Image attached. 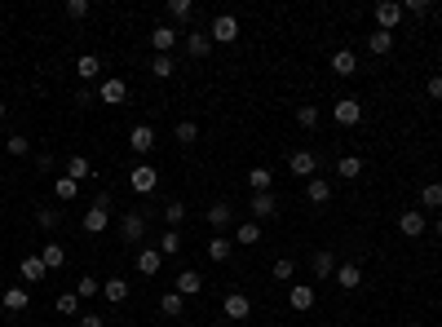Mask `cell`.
Masks as SVG:
<instances>
[{"label":"cell","mask_w":442,"mask_h":327,"mask_svg":"<svg viewBox=\"0 0 442 327\" xmlns=\"http://www.w3.org/2000/svg\"><path fill=\"white\" fill-rule=\"evenodd\" d=\"M208 36H212V44H235L239 40V18L235 13H217L212 27H208Z\"/></svg>","instance_id":"obj_1"},{"label":"cell","mask_w":442,"mask_h":327,"mask_svg":"<svg viewBox=\"0 0 442 327\" xmlns=\"http://www.w3.org/2000/svg\"><path fill=\"white\" fill-rule=\"evenodd\" d=\"M120 239L124 243H142L146 239V212H124V217H120Z\"/></svg>","instance_id":"obj_2"},{"label":"cell","mask_w":442,"mask_h":327,"mask_svg":"<svg viewBox=\"0 0 442 327\" xmlns=\"http://www.w3.org/2000/svg\"><path fill=\"white\" fill-rule=\"evenodd\" d=\"M332 120H336V124H345V128L363 124V102H358V97H340V102L332 106Z\"/></svg>","instance_id":"obj_3"},{"label":"cell","mask_w":442,"mask_h":327,"mask_svg":"<svg viewBox=\"0 0 442 327\" xmlns=\"http://www.w3.org/2000/svg\"><path fill=\"white\" fill-rule=\"evenodd\" d=\"M155 186H159V173L151 168V164H137V168L128 173V190L133 195H151Z\"/></svg>","instance_id":"obj_4"},{"label":"cell","mask_w":442,"mask_h":327,"mask_svg":"<svg viewBox=\"0 0 442 327\" xmlns=\"http://www.w3.org/2000/svg\"><path fill=\"white\" fill-rule=\"evenodd\" d=\"M128 97V85L120 75H111V80H102V85H97V102H106V106H120Z\"/></svg>","instance_id":"obj_5"},{"label":"cell","mask_w":442,"mask_h":327,"mask_svg":"<svg viewBox=\"0 0 442 327\" xmlns=\"http://www.w3.org/2000/svg\"><path fill=\"white\" fill-rule=\"evenodd\" d=\"M336 288H345V292H358L363 288V266H358V261H345V266H336Z\"/></svg>","instance_id":"obj_6"},{"label":"cell","mask_w":442,"mask_h":327,"mask_svg":"<svg viewBox=\"0 0 442 327\" xmlns=\"http://www.w3.org/2000/svg\"><path fill=\"white\" fill-rule=\"evenodd\" d=\"M221 314H226V319H231V323H243V319H248V314H252V301H248V297H243V292H231V297H226V301H221Z\"/></svg>","instance_id":"obj_7"},{"label":"cell","mask_w":442,"mask_h":327,"mask_svg":"<svg viewBox=\"0 0 442 327\" xmlns=\"http://www.w3.org/2000/svg\"><path fill=\"white\" fill-rule=\"evenodd\" d=\"M173 292H177V297H199V292H204V274L199 270H182L173 279Z\"/></svg>","instance_id":"obj_8"},{"label":"cell","mask_w":442,"mask_h":327,"mask_svg":"<svg viewBox=\"0 0 442 327\" xmlns=\"http://www.w3.org/2000/svg\"><path fill=\"white\" fill-rule=\"evenodd\" d=\"M398 23H403V5H398V0H381V5H376V27L394 31Z\"/></svg>","instance_id":"obj_9"},{"label":"cell","mask_w":442,"mask_h":327,"mask_svg":"<svg viewBox=\"0 0 442 327\" xmlns=\"http://www.w3.org/2000/svg\"><path fill=\"white\" fill-rule=\"evenodd\" d=\"M309 270H314V279H332V274H336V252L332 248H314Z\"/></svg>","instance_id":"obj_10"},{"label":"cell","mask_w":442,"mask_h":327,"mask_svg":"<svg viewBox=\"0 0 442 327\" xmlns=\"http://www.w3.org/2000/svg\"><path fill=\"white\" fill-rule=\"evenodd\" d=\"M248 212H252V221H266V217H274V212H279V199H274V190H261V195H252Z\"/></svg>","instance_id":"obj_11"},{"label":"cell","mask_w":442,"mask_h":327,"mask_svg":"<svg viewBox=\"0 0 442 327\" xmlns=\"http://www.w3.org/2000/svg\"><path fill=\"white\" fill-rule=\"evenodd\" d=\"M398 230L407 239H420L424 230H429V217H424V212H398Z\"/></svg>","instance_id":"obj_12"},{"label":"cell","mask_w":442,"mask_h":327,"mask_svg":"<svg viewBox=\"0 0 442 327\" xmlns=\"http://www.w3.org/2000/svg\"><path fill=\"white\" fill-rule=\"evenodd\" d=\"M0 305H5V314H23V309L31 305V292L27 288H5L0 292Z\"/></svg>","instance_id":"obj_13"},{"label":"cell","mask_w":442,"mask_h":327,"mask_svg":"<svg viewBox=\"0 0 442 327\" xmlns=\"http://www.w3.org/2000/svg\"><path fill=\"white\" fill-rule=\"evenodd\" d=\"M128 146H133V155H151L155 151V128L151 124H137L133 133H128Z\"/></svg>","instance_id":"obj_14"},{"label":"cell","mask_w":442,"mask_h":327,"mask_svg":"<svg viewBox=\"0 0 442 327\" xmlns=\"http://www.w3.org/2000/svg\"><path fill=\"white\" fill-rule=\"evenodd\" d=\"M288 301L297 314H305V309H314V288L309 283H288Z\"/></svg>","instance_id":"obj_15"},{"label":"cell","mask_w":442,"mask_h":327,"mask_svg":"<svg viewBox=\"0 0 442 327\" xmlns=\"http://www.w3.org/2000/svg\"><path fill=\"white\" fill-rule=\"evenodd\" d=\"M204 221H208V226H212V230H217V235H221V230H226V226H231V221H235V208H231V204H226V199H221V204H212V208L204 212Z\"/></svg>","instance_id":"obj_16"},{"label":"cell","mask_w":442,"mask_h":327,"mask_svg":"<svg viewBox=\"0 0 442 327\" xmlns=\"http://www.w3.org/2000/svg\"><path fill=\"white\" fill-rule=\"evenodd\" d=\"M288 168L297 173V177H314L319 159H314V151H292V155H288Z\"/></svg>","instance_id":"obj_17"},{"label":"cell","mask_w":442,"mask_h":327,"mask_svg":"<svg viewBox=\"0 0 442 327\" xmlns=\"http://www.w3.org/2000/svg\"><path fill=\"white\" fill-rule=\"evenodd\" d=\"M173 44H177V31H173L168 23L151 27V49H155V54H173Z\"/></svg>","instance_id":"obj_18"},{"label":"cell","mask_w":442,"mask_h":327,"mask_svg":"<svg viewBox=\"0 0 442 327\" xmlns=\"http://www.w3.org/2000/svg\"><path fill=\"white\" fill-rule=\"evenodd\" d=\"M18 274H23V283H44V274H49V270H44L40 252H36V257H23V261H18Z\"/></svg>","instance_id":"obj_19"},{"label":"cell","mask_w":442,"mask_h":327,"mask_svg":"<svg viewBox=\"0 0 442 327\" xmlns=\"http://www.w3.org/2000/svg\"><path fill=\"white\" fill-rule=\"evenodd\" d=\"M186 54L190 58H208L212 54V36L208 31H186Z\"/></svg>","instance_id":"obj_20"},{"label":"cell","mask_w":442,"mask_h":327,"mask_svg":"<svg viewBox=\"0 0 442 327\" xmlns=\"http://www.w3.org/2000/svg\"><path fill=\"white\" fill-rule=\"evenodd\" d=\"M159 266H164L159 248H142V252H137V274H146V279H155V274H159Z\"/></svg>","instance_id":"obj_21"},{"label":"cell","mask_w":442,"mask_h":327,"mask_svg":"<svg viewBox=\"0 0 442 327\" xmlns=\"http://www.w3.org/2000/svg\"><path fill=\"white\" fill-rule=\"evenodd\" d=\"M305 199L309 204H327L332 199V182H327V177H309L305 182Z\"/></svg>","instance_id":"obj_22"},{"label":"cell","mask_w":442,"mask_h":327,"mask_svg":"<svg viewBox=\"0 0 442 327\" xmlns=\"http://www.w3.org/2000/svg\"><path fill=\"white\" fill-rule=\"evenodd\" d=\"M204 252H208V261H217V266H221V261H231V252H235V243H231V239H226V235H212Z\"/></svg>","instance_id":"obj_23"},{"label":"cell","mask_w":442,"mask_h":327,"mask_svg":"<svg viewBox=\"0 0 442 327\" xmlns=\"http://www.w3.org/2000/svg\"><path fill=\"white\" fill-rule=\"evenodd\" d=\"M106 226H111V208H97V204H93V208L85 212V230H89V235H102Z\"/></svg>","instance_id":"obj_24"},{"label":"cell","mask_w":442,"mask_h":327,"mask_svg":"<svg viewBox=\"0 0 442 327\" xmlns=\"http://www.w3.org/2000/svg\"><path fill=\"white\" fill-rule=\"evenodd\" d=\"M389 49H394V31H381L376 27L372 36H367V54H376V58H385Z\"/></svg>","instance_id":"obj_25"},{"label":"cell","mask_w":442,"mask_h":327,"mask_svg":"<svg viewBox=\"0 0 442 327\" xmlns=\"http://www.w3.org/2000/svg\"><path fill=\"white\" fill-rule=\"evenodd\" d=\"M102 297H106L111 305H120V301H128V283L120 279V274H111V279H102Z\"/></svg>","instance_id":"obj_26"},{"label":"cell","mask_w":442,"mask_h":327,"mask_svg":"<svg viewBox=\"0 0 442 327\" xmlns=\"http://www.w3.org/2000/svg\"><path fill=\"white\" fill-rule=\"evenodd\" d=\"M40 261H44V270H62V266H67V248H62V243H44Z\"/></svg>","instance_id":"obj_27"},{"label":"cell","mask_w":442,"mask_h":327,"mask_svg":"<svg viewBox=\"0 0 442 327\" xmlns=\"http://www.w3.org/2000/svg\"><path fill=\"white\" fill-rule=\"evenodd\" d=\"M332 71H336L340 80H350V75L358 71V58L350 54V49H340V54H332Z\"/></svg>","instance_id":"obj_28"},{"label":"cell","mask_w":442,"mask_h":327,"mask_svg":"<svg viewBox=\"0 0 442 327\" xmlns=\"http://www.w3.org/2000/svg\"><path fill=\"white\" fill-rule=\"evenodd\" d=\"M235 243H239V248H252V243H261V221H239Z\"/></svg>","instance_id":"obj_29"},{"label":"cell","mask_w":442,"mask_h":327,"mask_svg":"<svg viewBox=\"0 0 442 327\" xmlns=\"http://www.w3.org/2000/svg\"><path fill=\"white\" fill-rule=\"evenodd\" d=\"M75 71H80V80H97V75H102V58H97V54H80Z\"/></svg>","instance_id":"obj_30"},{"label":"cell","mask_w":442,"mask_h":327,"mask_svg":"<svg viewBox=\"0 0 442 327\" xmlns=\"http://www.w3.org/2000/svg\"><path fill=\"white\" fill-rule=\"evenodd\" d=\"M67 177L85 186V177H93V164H89L85 155H71V159H67Z\"/></svg>","instance_id":"obj_31"},{"label":"cell","mask_w":442,"mask_h":327,"mask_svg":"<svg viewBox=\"0 0 442 327\" xmlns=\"http://www.w3.org/2000/svg\"><path fill=\"white\" fill-rule=\"evenodd\" d=\"M151 75H155V80H168V75H177V62H173V54H155V58H151Z\"/></svg>","instance_id":"obj_32"},{"label":"cell","mask_w":442,"mask_h":327,"mask_svg":"<svg viewBox=\"0 0 442 327\" xmlns=\"http://www.w3.org/2000/svg\"><path fill=\"white\" fill-rule=\"evenodd\" d=\"M182 221H186V204L173 199L168 208H164V226H168V230H182Z\"/></svg>","instance_id":"obj_33"},{"label":"cell","mask_w":442,"mask_h":327,"mask_svg":"<svg viewBox=\"0 0 442 327\" xmlns=\"http://www.w3.org/2000/svg\"><path fill=\"white\" fill-rule=\"evenodd\" d=\"M54 195H58V199H62V204H71V199H75V195H80V182H71V177H67V173H62V177H58V182H54Z\"/></svg>","instance_id":"obj_34"},{"label":"cell","mask_w":442,"mask_h":327,"mask_svg":"<svg viewBox=\"0 0 442 327\" xmlns=\"http://www.w3.org/2000/svg\"><path fill=\"white\" fill-rule=\"evenodd\" d=\"M97 292H102V279H93V274H80L75 297H80V301H89V297H97Z\"/></svg>","instance_id":"obj_35"},{"label":"cell","mask_w":442,"mask_h":327,"mask_svg":"<svg viewBox=\"0 0 442 327\" xmlns=\"http://www.w3.org/2000/svg\"><path fill=\"white\" fill-rule=\"evenodd\" d=\"M248 186H252V195L270 190V186H274V173H270V168H252V173H248Z\"/></svg>","instance_id":"obj_36"},{"label":"cell","mask_w":442,"mask_h":327,"mask_svg":"<svg viewBox=\"0 0 442 327\" xmlns=\"http://www.w3.org/2000/svg\"><path fill=\"white\" fill-rule=\"evenodd\" d=\"M168 18L173 23H190L195 18V5H190V0H168Z\"/></svg>","instance_id":"obj_37"},{"label":"cell","mask_w":442,"mask_h":327,"mask_svg":"<svg viewBox=\"0 0 442 327\" xmlns=\"http://www.w3.org/2000/svg\"><path fill=\"white\" fill-rule=\"evenodd\" d=\"M182 252V230H164V239H159V257H177Z\"/></svg>","instance_id":"obj_38"},{"label":"cell","mask_w":442,"mask_h":327,"mask_svg":"<svg viewBox=\"0 0 442 327\" xmlns=\"http://www.w3.org/2000/svg\"><path fill=\"white\" fill-rule=\"evenodd\" d=\"M420 204L438 212V208H442V182H429V186H420Z\"/></svg>","instance_id":"obj_39"},{"label":"cell","mask_w":442,"mask_h":327,"mask_svg":"<svg viewBox=\"0 0 442 327\" xmlns=\"http://www.w3.org/2000/svg\"><path fill=\"white\" fill-rule=\"evenodd\" d=\"M336 177H363V159H358V155H345V159L336 164Z\"/></svg>","instance_id":"obj_40"},{"label":"cell","mask_w":442,"mask_h":327,"mask_svg":"<svg viewBox=\"0 0 442 327\" xmlns=\"http://www.w3.org/2000/svg\"><path fill=\"white\" fill-rule=\"evenodd\" d=\"M173 137H177V142H182V146H190L195 137H199V124H195V120H182V124H177V128H173Z\"/></svg>","instance_id":"obj_41"},{"label":"cell","mask_w":442,"mask_h":327,"mask_svg":"<svg viewBox=\"0 0 442 327\" xmlns=\"http://www.w3.org/2000/svg\"><path fill=\"white\" fill-rule=\"evenodd\" d=\"M319 120H323L319 106H297V124H301V128H319Z\"/></svg>","instance_id":"obj_42"},{"label":"cell","mask_w":442,"mask_h":327,"mask_svg":"<svg viewBox=\"0 0 442 327\" xmlns=\"http://www.w3.org/2000/svg\"><path fill=\"white\" fill-rule=\"evenodd\" d=\"M270 274H274L279 283H288L292 274H297V261H292V257H279V261H274V270H270Z\"/></svg>","instance_id":"obj_43"},{"label":"cell","mask_w":442,"mask_h":327,"mask_svg":"<svg viewBox=\"0 0 442 327\" xmlns=\"http://www.w3.org/2000/svg\"><path fill=\"white\" fill-rule=\"evenodd\" d=\"M159 309H164V314H168V319H177V314H182V309H186V297H177V292H168V297L159 301Z\"/></svg>","instance_id":"obj_44"},{"label":"cell","mask_w":442,"mask_h":327,"mask_svg":"<svg viewBox=\"0 0 442 327\" xmlns=\"http://www.w3.org/2000/svg\"><path fill=\"white\" fill-rule=\"evenodd\" d=\"M58 314H80V297L75 292H62L58 297Z\"/></svg>","instance_id":"obj_45"},{"label":"cell","mask_w":442,"mask_h":327,"mask_svg":"<svg viewBox=\"0 0 442 327\" xmlns=\"http://www.w3.org/2000/svg\"><path fill=\"white\" fill-rule=\"evenodd\" d=\"M5 151H9V155H31V142H27L23 133H13V137L5 142Z\"/></svg>","instance_id":"obj_46"},{"label":"cell","mask_w":442,"mask_h":327,"mask_svg":"<svg viewBox=\"0 0 442 327\" xmlns=\"http://www.w3.org/2000/svg\"><path fill=\"white\" fill-rule=\"evenodd\" d=\"M89 9H93L89 0H67V18H75V23H80V18H89Z\"/></svg>","instance_id":"obj_47"},{"label":"cell","mask_w":442,"mask_h":327,"mask_svg":"<svg viewBox=\"0 0 442 327\" xmlns=\"http://www.w3.org/2000/svg\"><path fill=\"white\" fill-rule=\"evenodd\" d=\"M36 226H40V230H54V226H58V212H54V208H40V212H36Z\"/></svg>","instance_id":"obj_48"},{"label":"cell","mask_w":442,"mask_h":327,"mask_svg":"<svg viewBox=\"0 0 442 327\" xmlns=\"http://www.w3.org/2000/svg\"><path fill=\"white\" fill-rule=\"evenodd\" d=\"M36 168H40V173H54V168H58V155H54V151H40V155H36Z\"/></svg>","instance_id":"obj_49"},{"label":"cell","mask_w":442,"mask_h":327,"mask_svg":"<svg viewBox=\"0 0 442 327\" xmlns=\"http://www.w3.org/2000/svg\"><path fill=\"white\" fill-rule=\"evenodd\" d=\"M403 13H416V18H424V13H429V0H407Z\"/></svg>","instance_id":"obj_50"},{"label":"cell","mask_w":442,"mask_h":327,"mask_svg":"<svg viewBox=\"0 0 442 327\" xmlns=\"http://www.w3.org/2000/svg\"><path fill=\"white\" fill-rule=\"evenodd\" d=\"M75 327H106V319H102V314H93V309H89V314H80V319H75Z\"/></svg>","instance_id":"obj_51"},{"label":"cell","mask_w":442,"mask_h":327,"mask_svg":"<svg viewBox=\"0 0 442 327\" xmlns=\"http://www.w3.org/2000/svg\"><path fill=\"white\" fill-rule=\"evenodd\" d=\"M424 93H429L434 102H442V75H429V85H424Z\"/></svg>","instance_id":"obj_52"},{"label":"cell","mask_w":442,"mask_h":327,"mask_svg":"<svg viewBox=\"0 0 442 327\" xmlns=\"http://www.w3.org/2000/svg\"><path fill=\"white\" fill-rule=\"evenodd\" d=\"M438 239H442V217H438Z\"/></svg>","instance_id":"obj_53"},{"label":"cell","mask_w":442,"mask_h":327,"mask_svg":"<svg viewBox=\"0 0 442 327\" xmlns=\"http://www.w3.org/2000/svg\"><path fill=\"white\" fill-rule=\"evenodd\" d=\"M0 120H5V102H0Z\"/></svg>","instance_id":"obj_54"},{"label":"cell","mask_w":442,"mask_h":327,"mask_svg":"<svg viewBox=\"0 0 442 327\" xmlns=\"http://www.w3.org/2000/svg\"><path fill=\"white\" fill-rule=\"evenodd\" d=\"M231 327H239V323H231Z\"/></svg>","instance_id":"obj_55"}]
</instances>
